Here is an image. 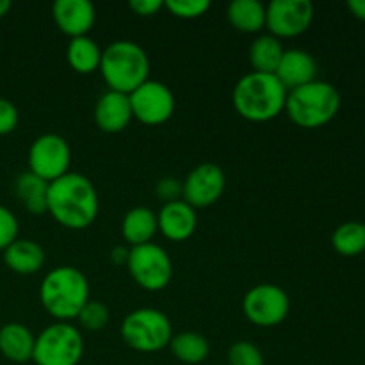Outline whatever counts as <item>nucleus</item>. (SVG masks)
Returning <instances> with one entry per match:
<instances>
[{"label": "nucleus", "instance_id": "1", "mask_svg": "<svg viewBox=\"0 0 365 365\" xmlns=\"http://www.w3.org/2000/svg\"><path fill=\"white\" fill-rule=\"evenodd\" d=\"M100 210L95 184L81 173H66L48 184V214L70 230H84L95 223Z\"/></svg>", "mask_w": 365, "mask_h": 365}, {"label": "nucleus", "instance_id": "2", "mask_svg": "<svg viewBox=\"0 0 365 365\" xmlns=\"http://www.w3.org/2000/svg\"><path fill=\"white\" fill-rule=\"evenodd\" d=\"M287 89L277 75L250 71L237 81L232 91L235 113L253 123H266L285 110Z\"/></svg>", "mask_w": 365, "mask_h": 365}, {"label": "nucleus", "instance_id": "3", "mask_svg": "<svg viewBox=\"0 0 365 365\" xmlns=\"http://www.w3.org/2000/svg\"><path fill=\"white\" fill-rule=\"evenodd\" d=\"M39 302L53 319L70 323L89 302L88 278L73 266L53 267L39 285Z\"/></svg>", "mask_w": 365, "mask_h": 365}, {"label": "nucleus", "instance_id": "4", "mask_svg": "<svg viewBox=\"0 0 365 365\" xmlns=\"http://www.w3.org/2000/svg\"><path fill=\"white\" fill-rule=\"evenodd\" d=\"M100 73L110 91L130 95L150 75V57L130 39H118L102 50Z\"/></svg>", "mask_w": 365, "mask_h": 365}, {"label": "nucleus", "instance_id": "5", "mask_svg": "<svg viewBox=\"0 0 365 365\" xmlns=\"http://www.w3.org/2000/svg\"><path fill=\"white\" fill-rule=\"evenodd\" d=\"M341 109V93L334 84L314 81L287 91L285 110L289 120L302 128H319L330 123Z\"/></svg>", "mask_w": 365, "mask_h": 365}, {"label": "nucleus", "instance_id": "6", "mask_svg": "<svg viewBox=\"0 0 365 365\" xmlns=\"http://www.w3.org/2000/svg\"><path fill=\"white\" fill-rule=\"evenodd\" d=\"M120 334L125 344L134 351L157 353L170 346L173 327L163 310L143 307L125 316Z\"/></svg>", "mask_w": 365, "mask_h": 365}, {"label": "nucleus", "instance_id": "7", "mask_svg": "<svg viewBox=\"0 0 365 365\" xmlns=\"http://www.w3.org/2000/svg\"><path fill=\"white\" fill-rule=\"evenodd\" d=\"M84 356V337L70 323L48 324L36 337L32 362L36 365H78Z\"/></svg>", "mask_w": 365, "mask_h": 365}, {"label": "nucleus", "instance_id": "8", "mask_svg": "<svg viewBox=\"0 0 365 365\" xmlns=\"http://www.w3.org/2000/svg\"><path fill=\"white\" fill-rule=\"evenodd\" d=\"M127 269L132 280L150 292H159L166 289L173 278V262H171L170 253L163 246L153 245V242L130 248Z\"/></svg>", "mask_w": 365, "mask_h": 365}, {"label": "nucleus", "instance_id": "9", "mask_svg": "<svg viewBox=\"0 0 365 365\" xmlns=\"http://www.w3.org/2000/svg\"><path fill=\"white\" fill-rule=\"evenodd\" d=\"M242 312L246 319L260 328H273L284 323L291 312L287 292L274 284H259L242 298Z\"/></svg>", "mask_w": 365, "mask_h": 365}, {"label": "nucleus", "instance_id": "10", "mask_svg": "<svg viewBox=\"0 0 365 365\" xmlns=\"http://www.w3.org/2000/svg\"><path fill=\"white\" fill-rule=\"evenodd\" d=\"M70 143L59 134L46 132L38 135L29 148V171L45 182H53L70 173Z\"/></svg>", "mask_w": 365, "mask_h": 365}, {"label": "nucleus", "instance_id": "11", "mask_svg": "<svg viewBox=\"0 0 365 365\" xmlns=\"http://www.w3.org/2000/svg\"><path fill=\"white\" fill-rule=\"evenodd\" d=\"M128 98H130L134 120L150 127H157L171 120L177 107L173 91L164 82L152 81V78L132 91Z\"/></svg>", "mask_w": 365, "mask_h": 365}, {"label": "nucleus", "instance_id": "12", "mask_svg": "<svg viewBox=\"0 0 365 365\" xmlns=\"http://www.w3.org/2000/svg\"><path fill=\"white\" fill-rule=\"evenodd\" d=\"M314 14L310 0H273L266 6V29L278 39L298 38L309 31Z\"/></svg>", "mask_w": 365, "mask_h": 365}, {"label": "nucleus", "instance_id": "13", "mask_svg": "<svg viewBox=\"0 0 365 365\" xmlns=\"http://www.w3.org/2000/svg\"><path fill=\"white\" fill-rule=\"evenodd\" d=\"M182 185H184L182 200L192 209H205L214 205L223 196L227 177L220 164L203 163L189 171Z\"/></svg>", "mask_w": 365, "mask_h": 365}, {"label": "nucleus", "instance_id": "14", "mask_svg": "<svg viewBox=\"0 0 365 365\" xmlns=\"http://www.w3.org/2000/svg\"><path fill=\"white\" fill-rule=\"evenodd\" d=\"M52 16L57 29L73 39L89 34L96 11L89 0H57L52 6Z\"/></svg>", "mask_w": 365, "mask_h": 365}, {"label": "nucleus", "instance_id": "15", "mask_svg": "<svg viewBox=\"0 0 365 365\" xmlns=\"http://www.w3.org/2000/svg\"><path fill=\"white\" fill-rule=\"evenodd\" d=\"M157 227L159 232L173 242H184L192 237L198 227V214L184 200L164 203L157 212Z\"/></svg>", "mask_w": 365, "mask_h": 365}, {"label": "nucleus", "instance_id": "16", "mask_svg": "<svg viewBox=\"0 0 365 365\" xmlns=\"http://www.w3.org/2000/svg\"><path fill=\"white\" fill-rule=\"evenodd\" d=\"M95 123L106 134H120L134 120L130 98L125 93L107 89L95 106Z\"/></svg>", "mask_w": 365, "mask_h": 365}, {"label": "nucleus", "instance_id": "17", "mask_svg": "<svg viewBox=\"0 0 365 365\" xmlns=\"http://www.w3.org/2000/svg\"><path fill=\"white\" fill-rule=\"evenodd\" d=\"M274 75L287 91H292V89L302 88V86L316 81L317 63L312 53L307 52V50H285Z\"/></svg>", "mask_w": 365, "mask_h": 365}, {"label": "nucleus", "instance_id": "18", "mask_svg": "<svg viewBox=\"0 0 365 365\" xmlns=\"http://www.w3.org/2000/svg\"><path fill=\"white\" fill-rule=\"evenodd\" d=\"M45 250L32 239H20L11 242L6 250H4V262L9 267L13 273L24 274H36L43 269L45 266Z\"/></svg>", "mask_w": 365, "mask_h": 365}, {"label": "nucleus", "instance_id": "19", "mask_svg": "<svg viewBox=\"0 0 365 365\" xmlns=\"http://www.w3.org/2000/svg\"><path fill=\"white\" fill-rule=\"evenodd\" d=\"M36 337L25 324L6 323L0 328V353L9 362H31L34 355Z\"/></svg>", "mask_w": 365, "mask_h": 365}, {"label": "nucleus", "instance_id": "20", "mask_svg": "<svg viewBox=\"0 0 365 365\" xmlns=\"http://www.w3.org/2000/svg\"><path fill=\"white\" fill-rule=\"evenodd\" d=\"M157 232V214L148 207H134L121 221V235L130 248L152 242Z\"/></svg>", "mask_w": 365, "mask_h": 365}, {"label": "nucleus", "instance_id": "21", "mask_svg": "<svg viewBox=\"0 0 365 365\" xmlns=\"http://www.w3.org/2000/svg\"><path fill=\"white\" fill-rule=\"evenodd\" d=\"M14 195L32 216L48 212V182L36 177L31 171H24L14 180Z\"/></svg>", "mask_w": 365, "mask_h": 365}, {"label": "nucleus", "instance_id": "22", "mask_svg": "<svg viewBox=\"0 0 365 365\" xmlns=\"http://www.w3.org/2000/svg\"><path fill=\"white\" fill-rule=\"evenodd\" d=\"M227 16L232 27L245 34H257L266 29V6L259 0H234Z\"/></svg>", "mask_w": 365, "mask_h": 365}, {"label": "nucleus", "instance_id": "23", "mask_svg": "<svg viewBox=\"0 0 365 365\" xmlns=\"http://www.w3.org/2000/svg\"><path fill=\"white\" fill-rule=\"evenodd\" d=\"M285 48L282 46V41L271 34H262L253 39L250 46V64L253 71L257 73H277L278 64H280L282 56Z\"/></svg>", "mask_w": 365, "mask_h": 365}, {"label": "nucleus", "instance_id": "24", "mask_svg": "<svg viewBox=\"0 0 365 365\" xmlns=\"http://www.w3.org/2000/svg\"><path fill=\"white\" fill-rule=\"evenodd\" d=\"M66 59L71 70L82 75H89L100 68L102 48L89 36H81V38L70 39L66 48Z\"/></svg>", "mask_w": 365, "mask_h": 365}, {"label": "nucleus", "instance_id": "25", "mask_svg": "<svg viewBox=\"0 0 365 365\" xmlns=\"http://www.w3.org/2000/svg\"><path fill=\"white\" fill-rule=\"evenodd\" d=\"M170 349L178 362L196 365L205 362L207 356L210 355V342L202 334L182 331V334L173 335L170 342Z\"/></svg>", "mask_w": 365, "mask_h": 365}, {"label": "nucleus", "instance_id": "26", "mask_svg": "<svg viewBox=\"0 0 365 365\" xmlns=\"http://www.w3.org/2000/svg\"><path fill=\"white\" fill-rule=\"evenodd\" d=\"M331 246L342 257H356L365 252V223L346 221L331 234Z\"/></svg>", "mask_w": 365, "mask_h": 365}, {"label": "nucleus", "instance_id": "27", "mask_svg": "<svg viewBox=\"0 0 365 365\" xmlns=\"http://www.w3.org/2000/svg\"><path fill=\"white\" fill-rule=\"evenodd\" d=\"M78 324L86 331H102L109 324L110 312L106 303L89 299L77 316Z\"/></svg>", "mask_w": 365, "mask_h": 365}, {"label": "nucleus", "instance_id": "28", "mask_svg": "<svg viewBox=\"0 0 365 365\" xmlns=\"http://www.w3.org/2000/svg\"><path fill=\"white\" fill-rule=\"evenodd\" d=\"M164 9L170 11L175 18L195 20L210 9V2L209 0H166Z\"/></svg>", "mask_w": 365, "mask_h": 365}, {"label": "nucleus", "instance_id": "29", "mask_svg": "<svg viewBox=\"0 0 365 365\" xmlns=\"http://www.w3.org/2000/svg\"><path fill=\"white\" fill-rule=\"evenodd\" d=\"M228 364L230 365H266L264 355L253 342H234L228 349Z\"/></svg>", "mask_w": 365, "mask_h": 365}, {"label": "nucleus", "instance_id": "30", "mask_svg": "<svg viewBox=\"0 0 365 365\" xmlns=\"http://www.w3.org/2000/svg\"><path fill=\"white\" fill-rule=\"evenodd\" d=\"M18 230H20V225H18L16 216L6 205H0V252L16 241Z\"/></svg>", "mask_w": 365, "mask_h": 365}, {"label": "nucleus", "instance_id": "31", "mask_svg": "<svg viewBox=\"0 0 365 365\" xmlns=\"http://www.w3.org/2000/svg\"><path fill=\"white\" fill-rule=\"evenodd\" d=\"M182 191H184V185L175 177H164L155 184V196L163 203H171L182 200Z\"/></svg>", "mask_w": 365, "mask_h": 365}, {"label": "nucleus", "instance_id": "32", "mask_svg": "<svg viewBox=\"0 0 365 365\" xmlns=\"http://www.w3.org/2000/svg\"><path fill=\"white\" fill-rule=\"evenodd\" d=\"M20 121V114H18L16 106L11 100L0 96V135H7L14 132Z\"/></svg>", "mask_w": 365, "mask_h": 365}, {"label": "nucleus", "instance_id": "33", "mask_svg": "<svg viewBox=\"0 0 365 365\" xmlns=\"http://www.w3.org/2000/svg\"><path fill=\"white\" fill-rule=\"evenodd\" d=\"M130 9L134 11L138 16H155L160 9H164L163 0H130Z\"/></svg>", "mask_w": 365, "mask_h": 365}, {"label": "nucleus", "instance_id": "34", "mask_svg": "<svg viewBox=\"0 0 365 365\" xmlns=\"http://www.w3.org/2000/svg\"><path fill=\"white\" fill-rule=\"evenodd\" d=\"M128 253H130V248H125V246H114L110 250V262L116 264V266H127Z\"/></svg>", "mask_w": 365, "mask_h": 365}, {"label": "nucleus", "instance_id": "35", "mask_svg": "<svg viewBox=\"0 0 365 365\" xmlns=\"http://www.w3.org/2000/svg\"><path fill=\"white\" fill-rule=\"evenodd\" d=\"M348 9L351 11L353 16L365 21V0H349Z\"/></svg>", "mask_w": 365, "mask_h": 365}, {"label": "nucleus", "instance_id": "36", "mask_svg": "<svg viewBox=\"0 0 365 365\" xmlns=\"http://www.w3.org/2000/svg\"><path fill=\"white\" fill-rule=\"evenodd\" d=\"M11 7H13L11 0H0V18L6 16V14L11 11Z\"/></svg>", "mask_w": 365, "mask_h": 365}]
</instances>
